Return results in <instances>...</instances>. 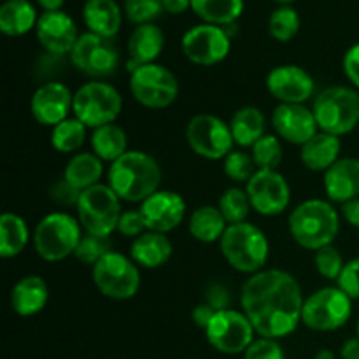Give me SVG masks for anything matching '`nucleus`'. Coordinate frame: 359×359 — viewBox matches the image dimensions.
<instances>
[{
	"instance_id": "obj_2",
	"label": "nucleus",
	"mask_w": 359,
	"mask_h": 359,
	"mask_svg": "<svg viewBox=\"0 0 359 359\" xmlns=\"http://www.w3.org/2000/svg\"><path fill=\"white\" fill-rule=\"evenodd\" d=\"M160 182V165L142 151H128L109 168V186L125 202L142 203L158 191Z\"/></svg>"
},
{
	"instance_id": "obj_12",
	"label": "nucleus",
	"mask_w": 359,
	"mask_h": 359,
	"mask_svg": "<svg viewBox=\"0 0 359 359\" xmlns=\"http://www.w3.org/2000/svg\"><path fill=\"white\" fill-rule=\"evenodd\" d=\"M186 139L193 153L205 160H224L233 151L230 125L217 116L198 114L186 126Z\"/></svg>"
},
{
	"instance_id": "obj_31",
	"label": "nucleus",
	"mask_w": 359,
	"mask_h": 359,
	"mask_svg": "<svg viewBox=\"0 0 359 359\" xmlns=\"http://www.w3.org/2000/svg\"><path fill=\"white\" fill-rule=\"evenodd\" d=\"M226 228V219L221 214L219 207L203 205L196 209L189 217V233L203 244L221 241Z\"/></svg>"
},
{
	"instance_id": "obj_7",
	"label": "nucleus",
	"mask_w": 359,
	"mask_h": 359,
	"mask_svg": "<svg viewBox=\"0 0 359 359\" xmlns=\"http://www.w3.org/2000/svg\"><path fill=\"white\" fill-rule=\"evenodd\" d=\"M76 209L84 231L104 238L118 230L119 217L123 214L121 198L109 184H97L84 189Z\"/></svg>"
},
{
	"instance_id": "obj_26",
	"label": "nucleus",
	"mask_w": 359,
	"mask_h": 359,
	"mask_svg": "<svg viewBox=\"0 0 359 359\" xmlns=\"http://www.w3.org/2000/svg\"><path fill=\"white\" fill-rule=\"evenodd\" d=\"M86 27L102 37H114L121 27V9L114 0H86L83 7Z\"/></svg>"
},
{
	"instance_id": "obj_42",
	"label": "nucleus",
	"mask_w": 359,
	"mask_h": 359,
	"mask_svg": "<svg viewBox=\"0 0 359 359\" xmlns=\"http://www.w3.org/2000/svg\"><path fill=\"white\" fill-rule=\"evenodd\" d=\"M163 0H126L125 11L132 23H153L163 11Z\"/></svg>"
},
{
	"instance_id": "obj_3",
	"label": "nucleus",
	"mask_w": 359,
	"mask_h": 359,
	"mask_svg": "<svg viewBox=\"0 0 359 359\" xmlns=\"http://www.w3.org/2000/svg\"><path fill=\"white\" fill-rule=\"evenodd\" d=\"M340 230L339 212L332 203L312 198L300 203L290 216V231L298 245L311 251L332 245Z\"/></svg>"
},
{
	"instance_id": "obj_35",
	"label": "nucleus",
	"mask_w": 359,
	"mask_h": 359,
	"mask_svg": "<svg viewBox=\"0 0 359 359\" xmlns=\"http://www.w3.org/2000/svg\"><path fill=\"white\" fill-rule=\"evenodd\" d=\"M86 139V125L77 118H67L51 132V146L58 153H74Z\"/></svg>"
},
{
	"instance_id": "obj_44",
	"label": "nucleus",
	"mask_w": 359,
	"mask_h": 359,
	"mask_svg": "<svg viewBox=\"0 0 359 359\" xmlns=\"http://www.w3.org/2000/svg\"><path fill=\"white\" fill-rule=\"evenodd\" d=\"M337 283L351 300H359V258L346 263Z\"/></svg>"
},
{
	"instance_id": "obj_10",
	"label": "nucleus",
	"mask_w": 359,
	"mask_h": 359,
	"mask_svg": "<svg viewBox=\"0 0 359 359\" xmlns=\"http://www.w3.org/2000/svg\"><path fill=\"white\" fill-rule=\"evenodd\" d=\"M93 283L104 297L130 300L140 287L139 265L121 252L111 251L93 266Z\"/></svg>"
},
{
	"instance_id": "obj_20",
	"label": "nucleus",
	"mask_w": 359,
	"mask_h": 359,
	"mask_svg": "<svg viewBox=\"0 0 359 359\" xmlns=\"http://www.w3.org/2000/svg\"><path fill=\"white\" fill-rule=\"evenodd\" d=\"M272 125L280 139L304 146L318 133V121L311 109L304 104H279L273 109Z\"/></svg>"
},
{
	"instance_id": "obj_52",
	"label": "nucleus",
	"mask_w": 359,
	"mask_h": 359,
	"mask_svg": "<svg viewBox=\"0 0 359 359\" xmlns=\"http://www.w3.org/2000/svg\"><path fill=\"white\" fill-rule=\"evenodd\" d=\"M340 358L342 359H359V339H347L340 347Z\"/></svg>"
},
{
	"instance_id": "obj_1",
	"label": "nucleus",
	"mask_w": 359,
	"mask_h": 359,
	"mask_svg": "<svg viewBox=\"0 0 359 359\" xmlns=\"http://www.w3.org/2000/svg\"><path fill=\"white\" fill-rule=\"evenodd\" d=\"M304 302L298 280L284 270H262L242 286V311L263 339L291 335L302 321Z\"/></svg>"
},
{
	"instance_id": "obj_46",
	"label": "nucleus",
	"mask_w": 359,
	"mask_h": 359,
	"mask_svg": "<svg viewBox=\"0 0 359 359\" xmlns=\"http://www.w3.org/2000/svg\"><path fill=\"white\" fill-rule=\"evenodd\" d=\"M81 193L83 191L74 188V186L69 184L63 177L53 182L51 188H49V196H51L53 202L63 207H70V205L77 207V203H79V198H81Z\"/></svg>"
},
{
	"instance_id": "obj_45",
	"label": "nucleus",
	"mask_w": 359,
	"mask_h": 359,
	"mask_svg": "<svg viewBox=\"0 0 359 359\" xmlns=\"http://www.w3.org/2000/svg\"><path fill=\"white\" fill-rule=\"evenodd\" d=\"M147 224L146 219H144L142 212L139 210H126V212L121 214L118 223V231L123 235V237H140L142 233H146Z\"/></svg>"
},
{
	"instance_id": "obj_19",
	"label": "nucleus",
	"mask_w": 359,
	"mask_h": 359,
	"mask_svg": "<svg viewBox=\"0 0 359 359\" xmlns=\"http://www.w3.org/2000/svg\"><path fill=\"white\" fill-rule=\"evenodd\" d=\"M35 34L42 48L53 55H67L74 49L77 39V27L72 18L63 11H48L39 16Z\"/></svg>"
},
{
	"instance_id": "obj_11",
	"label": "nucleus",
	"mask_w": 359,
	"mask_h": 359,
	"mask_svg": "<svg viewBox=\"0 0 359 359\" xmlns=\"http://www.w3.org/2000/svg\"><path fill=\"white\" fill-rule=\"evenodd\" d=\"M133 98L147 109H165L175 102L179 83L174 74L163 65L147 63L140 65L130 77Z\"/></svg>"
},
{
	"instance_id": "obj_39",
	"label": "nucleus",
	"mask_w": 359,
	"mask_h": 359,
	"mask_svg": "<svg viewBox=\"0 0 359 359\" xmlns=\"http://www.w3.org/2000/svg\"><path fill=\"white\" fill-rule=\"evenodd\" d=\"M107 252H111V244H109L107 238L86 233L81 238L74 256H76L77 262H81L83 265L95 266L105 255H107Z\"/></svg>"
},
{
	"instance_id": "obj_23",
	"label": "nucleus",
	"mask_w": 359,
	"mask_h": 359,
	"mask_svg": "<svg viewBox=\"0 0 359 359\" xmlns=\"http://www.w3.org/2000/svg\"><path fill=\"white\" fill-rule=\"evenodd\" d=\"M49 298L48 284L39 276H27L18 280L11 293V307L21 318H32L46 307Z\"/></svg>"
},
{
	"instance_id": "obj_18",
	"label": "nucleus",
	"mask_w": 359,
	"mask_h": 359,
	"mask_svg": "<svg viewBox=\"0 0 359 359\" xmlns=\"http://www.w3.org/2000/svg\"><path fill=\"white\" fill-rule=\"evenodd\" d=\"M72 104L74 95L65 84L58 83V81L44 83L35 90L34 97H32V116L39 125L55 128L56 125L65 121Z\"/></svg>"
},
{
	"instance_id": "obj_40",
	"label": "nucleus",
	"mask_w": 359,
	"mask_h": 359,
	"mask_svg": "<svg viewBox=\"0 0 359 359\" xmlns=\"http://www.w3.org/2000/svg\"><path fill=\"white\" fill-rule=\"evenodd\" d=\"M255 161L252 156L242 151H231L226 158H224V174L235 182H245L248 184L249 179L256 174Z\"/></svg>"
},
{
	"instance_id": "obj_37",
	"label": "nucleus",
	"mask_w": 359,
	"mask_h": 359,
	"mask_svg": "<svg viewBox=\"0 0 359 359\" xmlns=\"http://www.w3.org/2000/svg\"><path fill=\"white\" fill-rule=\"evenodd\" d=\"M269 30L273 39L280 42H287L300 30V16L290 6H280L270 14Z\"/></svg>"
},
{
	"instance_id": "obj_34",
	"label": "nucleus",
	"mask_w": 359,
	"mask_h": 359,
	"mask_svg": "<svg viewBox=\"0 0 359 359\" xmlns=\"http://www.w3.org/2000/svg\"><path fill=\"white\" fill-rule=\"evenodd\" d=\"M191 9L205 23L226 27L244 11V0H191Z\"/></svg>"
},
{
	"instance_id": "obj_43",
	"label": "nucleus",
	"mask_w": 359,
	"mask_h": 359,
	"mask_svg": "<svg viewBox=\"0 0 359 359\" xmlns=\"http://www.w3.org/2000/svg\"><path fill=\"white\" fill-rule=\"evenodd\" d=\"M244 359H286L284 349L277 340L258 339L248 347L244 353Z\"/></svg>"
},
{
	"instance_id": "obj_27",
	"label": "nucleus",
	"mask_w": 359,
	"mask_h": 359,
	"mask_svg": "<svg viewBox=\"0 0 359 359\" xmlns=\"http://www.w3.org/2000/svg\"><path fill=\"white\" fill-rule=\"evenodd\" d=\"M163 46L165 35L160 27H156L154 23L137 25L128 41L130 60H133L139 65L154 63V60L163 51Z\"/></svg>"
},
{
	"instance_id": "obj_17",
	"label": "nucleus",
	"mask_w": 359,
	"mask_h": 359,
	"mask_svg": "<svg viewBox=\"0 0 359 359\" xmlns=\"http://www.w3.org/2000/svg\"><path fill=\"white\" fill-rule=\"evenodd\" d=\"M314 79L298 65H279L270 70L266 88L280 104H304L314 95Z\"/></svg>"
},
{
	"instance_id": "obj_6",
	"label": "nucleus",
	"mask_w": 359,
	"mask_h": 359,
	"mask_svg": "<svg viewBox=\"0 0 359 359\" xmlns=\"http://www.w3.org/2000/svg\"><path fill=\"white\" fill-rule=\"evenodd\" d=\"M79 219L67 212H51L39 221L34 233V245L37 255L44 262L56 263L74 255L79 245L81 233Z\"/></svg>"
},
{
	"instance_id": "obj_9",
	"label": "nucleus",
	"mask_w": 359,
	"mask_h": 359,
	"mask_svg": "<svg viewBox=\"0 0 359 359\" xmlns=\"http://www.w3.org/2000/svg\"><path fill=\"white\" fill-rule=\"evenodd\" d=\"M353 300L340 287H323L304 302L302 323L314 332H335L347 325Z\"/></svg>"
},
{
	"instance_id": "obj_4",
	"label": "nucleus",
	"mask_w": 359,
	"mask_h": 359,
	"mask_svg": "<svg viewBox=\"0 0 359 359\" xmlns=\"http://www.w3.org/2000/svg\"><path fill=\"white\" fill-rule=\"evenodd\" d=\"M221 252L231 269L242 273L262 272L269 259L270 245L265 233L251 223L228 224L221 237Z\"/></svg>"
},
{
	"instance_id": "obj_14",
	"label": "nucleus",
	"mask_w": 359,
	"mask_h": 359,
	"mask_svg": "<svg viewBox=\"0 0 359 359\" xmlns=\"http://www.w3.org/2000/svg\"><path fill=\"white\" fill-rule=\"evenodd\" d=\"M70 62L79 70L90 77H109L118 70L119 51L111 39L86 32L79 35L76 46L70 51Z\"/></svg>"
},
{
	"instance_id": "obj_54",
	"label": "nucleus",
	"mask_w": 359,
	"mask_h": 359,
	"mask_svg": "<svg viewBox=\"0 0 359 359\" xmlns=\"http://www.w3.org/2000/svg\"><path fill=\"white\" fill-rule=\"evenodd\" d=\"M37 2H39V6H41L46 13H48V11H62L60 7L63 6V2H65V0H37Z\"/></svg>"
},
{
	"instance_id": "obj_57",
	"label": "nucleus",
	"mask_w": 359,
	"mask_h": 359,
	"mask_svg": "<svg viewBox=\"0 0 359 359\" xmlns=\"http://www.w3.org/2000/svg\"><path fill=\"white\" fill-rule=\"evenodd\" d=\"M356 333H358V339H359V319H358V325H356Z\"/></svg>"
},
{
	"instance_id": "obj_15",
	"label": "nucleus",
	"mask_w": 359,
	"mask_h": 359,
	"mask_svg": "<svg viewBox=\"0 0 359 359\" xmlns=\"http://www.w3.org/2000/svg\"><path fill=\"white\" fill-rule=\"evenodd\" d=\"M182 53L195 65L210 67L223 62L231 48L230 35L223 27L210 23L195 25L182 35Z\"/></svg>"
},
{
	"instance_id": "obj_53",
	"label": "nucleus",
	"mask_w": 359,
	"mask_h": 359,
	"mask_svg": "<svg viewBox=\"0 0 359 359\" xmlns=\"http://www.w3.org/2000/svg\"><path fill=\"white\" fill-rule=\"evenodd\" d=\"M165 11L172 14L184 13L188 7H191V0H163Z\"/></svg>"
},
{
	"instance_id": "obj_28",
	"label": "nucleus",
	"mask_w": 359,
	"mask_h": 359,
	"mask_svg": "<svg viewBox=\"0 0 359 359\" xmlns=\"http://www.w3.org/2000/svg\"><path fill=\"white\" fill-rule=\"evenodd\" d=\"M104 174L102 160L95 153H77L67 163L63 179L79 191L100 184V177Z\"/></svg>"
},
{
	"instance_id": "obj_5",
	"label": "nucleus",
	"mask_w": 359,
	"mask_h": 359,
	"mask_svg": "<svg viewBox=\"0 0 359 359\" xmlns=\"http://www.w3.org/2000/svg\"><path fill=\"white\" fill-rule=\"evenodd\" d=\"M312 112L321 132L347 135L359 125V93L347 86H330L318 95Z\"/></svg>"
},
{
	"instance_id": "obj_13",
	"label": "nucleus",
	"mask_w": 359,
	"mask_h": 359,
	"mask_svg": "<svg viewBox=\"0 0 359 359\" xmlns=\"http://www.w3.org/2000/svg\"><path fill=\"white\" fill-rule=\"evenodd\" d=\"M207 342L223 354H241L248 351V347L255 342V328L244 312L226 311L216 312L212 321L205 330Z\"/></svg>"
},
{
	"instance_id": "obj_47",
	"label": "nucleus",
	"mask_w": 359,
	"mask_h": 359,
	"mask_svg": "<svg viewBox=\"0 0 359 359\" xmlns=\"http://www.w3.org/2000/svg\"><path fill=\"white\" fill-rule=\"evenodd\" d=\"M63 56L53 55V53L46 51L41 58L35 63V72H37L39 79H49V83H53V77L62 70Z\"/></svg>"
},
{
	"instance_id": "obj_38",
	"label": "nucleus",
	"mask_w": 359,
	"mask_h": 359,
	"mask_svg": "<svg viewBox=\"0 0 359 359\" xmlns=\"http://www.w3.org/2000/svg\"><path fill=\"white\" fill-rule=\"evenodd\" d=\"M252 161L258 170H277L283 161V146L276 135H265L252 146Z\"/></svg>"
},
{
	"instance_id": "obj_56",
	"label": "nucleus",
	"mask_w": 359,
	"mask_h": 359,
	"mask_svg": "<svg viewBox=\"0 0 359 359\" xmlns=\"http://www.w3.org/2000/svg\"><path fill=\"white\" fill-rule=\"evenodd\" d=\"M277 2H280V4H290V2H293V0H277Z\"/></svg>"
},
{
	"instance_id": "obj_48",
	"label": "nucleus",
	"mask_w": 359,
	"mask_h": 359,
	"mask_svg": "<svg viewBox=\"0 0 359 359\" xmlns=\"http://www.w3.org/2000/svg\"><path fill=\"white\" fill-rule=\"evenodd\" d=\"M230 302H231V294L228 291V287L221 286V284H212L209 287L205 294V304H209L214 311H226L230 307Z\"/></svg>"
},
{
	"instance_id": "obj_41",
	"label": "nucleus",
	"mask_w": 359,
	"mask_h": 359,
	"mask_svg": "<svg viewBox=\"0 0 359 359\" xmlns=\"http://www.w3.org/2000/svg\"><path fill=\"white\" fill-rule=\"evenodd\" d=\"M314 263L319 276H323L328 280H339L340 273H342L344 266H346L342 255L333 245H326V248L316 251Z\"/></svg>"
},
{
	"instance_id": "obj_32",
	"label": "nucleus",
	"mask_w": 359,
	"mask_h": 359,
	"mask_svg": "<svg viewBox=\"0 0 359 359\" xmlns=\"http://www.w3.org/2000/svg\"><path fill=\"white\" fill-rule=\"evenodd\" d=\"M30 238L27 223L14 212H6L0 217V256L14 258L25 251Z\"/></svg>"
},
{
	"instance_id": "obj_22",
	"label": "nucleus",
	"mask_w": 359,
	"mask_h": 359,
	"mask_svg": "<svg viewBox=\"0 0 359 359\" xmlns=\"http://www.w3.org/2000/svg\"><path fill=\"white\" fill-rule=\"evenodd\" d=\"M325 191L332 202L359 198V158H340L325 172Z\"/></svg>"
},
{
	"instance_id": "obj_33",
	"label": "nucleus",
	"mask_w": 359,
	"mask_h": 359,
	"mask_svg": "<svg viewBox=\"0 0 359 359\" xmlns=\"http://www.w3.org/2000/svg\"><path fill=\"white\" fill-rule=\"evenodd\" d=\"M128 146V137L126 132L121 126L114 125H104L100 128H97L91 135V147H93V153L100 158L102 161H111L114 163L116 160L123 156Z\"/></svg>"
},
{
	"instance_id": "obj_30",
	"label": "nucleus",
	"mask_w": 359,
	"mask_h": 359,
	"mask_svg": "<svg viewBox=\"0 0 359 359\" xmlns=\"http://www.w3.org/2000/svg\"><path fill=\"white\" fill-rule=\"evenodd\" d=\"M37 13L28 0H6L0 7V30L11 37L27 34L37 25Z\"/></svg>"
},
{
	"instance_id": "obj_50",
	"label": "nucleus",
	"mask_w": 359,
	"mask_h": 359,
	"mask_svg": "<svg viewBox=\"0 0 359 359\" xmlns=\"http://www.w3.org/2000/svg\"><path fill=\"white\" fill-rule=\"evenodd\" d=\"M216 312L217 311H214L209 304H202V305H198V307L193 309L191 319H193V323L198 326V328L205 330L207 326H209V323L212 321L214 316H216Z\"/></svg>"
},
{
	"instance_id": "obj_49",
	"label": "nucleus",
	"mask_w": 359,
	"mask_h": 359,
	"mask_svg": "<svg viewBox=\"0 0 359 359\" xmlns=\"http://www.w3.org/2000/svg\"><path fill=\"white\" fill-rule=\"evenodd\" d=\"M344 72H346L347 79L359 88V42L351 46L344 55Z\"/></svg>"
},
{
	"instance_id": "obj_16",
	"label": "nucleus",
	"mask_w": 359,
	"mask_h": 359,
	"mask_svg": "<svg viewBox=\"0 0 359 359\" xmlns=\"http://www.w3.org/2000/svg\"><path fill=\"white\" fill-rule=\"evenodd\" d=\"M251 207L262 216H277L291 202V189L286 177L277 170H256L245 184Z\"/></svg>"
},
{
	"instance_id": "obj_21",
	"label": "nucleus",
	"mask_w": 359,
	"mask_h": 359,
	"mask_svg": "<svg viewBox=\"0 0 359 359\" xmlns=\"http://www.w3.org/2000/svg\"><path fill=\"white\" fill-rule=\"evenodd\" d=\"M144 219H146L147 230L167 233L175 230L182 223L186 214V202L182 196L175 191H160L144 200L140 205Z\"/></svg>"
},
{
	"instance_id": "obj_8",
	"label": "nucleus",
	"mask_w": 359,
	"mask_h": 359,
	"mask_svg": "<svg viewBox=\"0 0 359 359\" xmlns=\"http://www.w3.org/2000/svg\"><path fill=\"white\" fill-rule=\"evenodd\" d=\"M123 109V98L114 86L100 81L83 84L74 93V118L86 125V128H100L118 119Z\"/></svg>"
},
{
	"instance_id": "obj_25",
	"label": "nucleus",
	"mask_w": 359,
	"mask_h": 359,
	"mask_svg": "<svg viewBox=\"0 0 359 359\" xmlns=\"http://www.w3.org/2000/svg\"><path fill=\"white\" fill-rule=\"evenodd\" d=\"M340 149H342V144H340L339 137L332 135V133L318 132L307 144L302 146V163L309 170L326 172L340 160Z\"/></svg>"
},
{
	"instance_id": "obj_36",
	"label": "nucleus",
	"mask_w": 359,
	"mask_h": 359,
	"mask_svg": "<svg viewBox=\"0 0 359 359\" xmlns=\"http://www.w3.org/2000/svg\"><path fill=\"white\" fill-rule=\"evenodd\" d=\"M219 210L228 224L245 223L251 210V202L244 189L230 188L221 195Z\"/></svg>"
},
{
	"instance_id": "obj_24",
	"label": "nucleus",
	"mask_w": 359,
	"mask_h": 359,
	"mask_svg": "<svg viewBox=\"0 0 359 359\" xmlns=\"http://www.w3.org/2000/svg\"><path fill=\"white\" fill-rule=\"evenodd\" d=\"M172 242L165 233L147 230L133 241L130 248V258L142 269H160L170 259Z\"/></svg>"
},
{
	"instance_id": "obj_55",
	"label": "nucleus",
	"mask_w": 359,
	"mask_h": 359,
	"mask_svg": "<svg viewBox=\"0 0 359 359\" xmlns=\"http://www.w3.org/2000/svg\"><path fill=\"white\" fill-rule=\"evenodd\" d=\"M316 359H337L335 353L330 349H321L318 354H316Z\"/></svg>"
},
{
	"instance_id": "obj_29",
	"label": "nucleus",
	"mask_w": 359,
	"mask_h": 359,
	"mask_svg": "<svg viewBox=\"0 0 359 359\" xmlns=\"http://www.w3.org/2000/svg\"><path fill=\"white\" fill-rule=\"evenodd\" d=\"M233 140L241 147H252L262 137H265V116L258 107L238 109L230 121Z\"/></svg>"
},
{
	"instance_id": "obj_51",
	"label": "nucleus",
	"mask_w": 359,
	"mask_h": 359,
	"mask_svg": "<svg viewBox=\"0 0 359 359\" xmlns=\"http://www.w3.org/2000/svg\"><path fill=\"white\" fill-rule=\"evenodd\" d=\"M342 216L351 226L359 228V198L351 200V202L342 205Z\"/></svg>"
}]
</instances>
